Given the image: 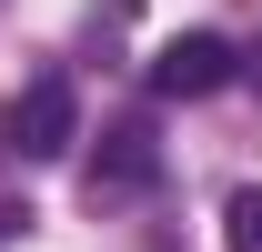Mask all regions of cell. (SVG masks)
Wrapping results in <instances>:
<instances>
[{"mask_svg": "<svg viewBox=\"0 0 262 252\" xmlns=\"http://www.w3.org/2000/svg\"><path fill=\"white\" fill-rule=\"evenodd\" d=\"M232 40L222 31H182V40H162V51H151V91H171V101H212L232 81Z\"/></svg>", "mask_w": 262, "mask_h": 252, "instance_id": "6da1fadb", "label": "cell"}, {"mask_svg": "<svg viewBox=\"0 0 262 252\" xmlns=\"http://www.w3.org/2000/svg\"><path fill=\"white\" fill-rule=\"evenodd\" d=\"M10 141H20L31 161H61L71 141H81V111H71V81H61V71H40L31 91L10 101Z\"/></svg>", "mask_w": 262, "mask_h": 252, "instance_id": "7a4b0ae2", "label": "cell"}, {"mask_svg": "<svg viewBox=\"0 0 262 252\" xmlns=\"http://www.w3.org/2000/svg\"><path fill=\"white\" fill-rule=\"evenodd\" d=\"M151 182H162V152H151L141 121H121L111 141H101V161H91V202H111V192H151Z\"/></svg>", "mask_w": 262, "mask_h": 252, "instance_id": "3957f363", "label": "cell"}, {"mask_svg": "<svg viewBox=\"0 0 262 252\" xmlns=\"http://www.w3.org/2000/svg\"><path fill=\"white\" fill-rule=\"evenodd\" d=\"M222 242L232 252H262V192H232L222 202Z\"/></svg>", "mask_w": 262, "mask_h": 252, "instance_id": "277c9868", "label": "cell"}, {"mask_svg": "<svg viewBox=\"0 0 262 252\" xmlns=\"http://www.w3.org/2000/svg\"><path fill=\"white\" fill-rule=\"evenodd\" d=\"M252 81H262V51H252Z\"/></svg>", "mask_w": 262, "mask_h": 252, "instance_id": "5b68a950", "label": "cell"}]
</instances>
